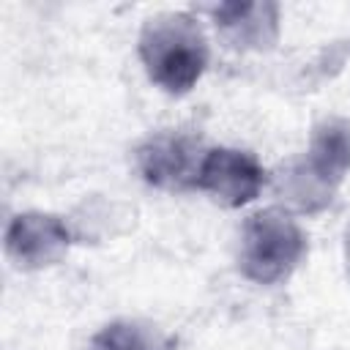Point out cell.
Wrapping results in <instances>:
<instances>
[{
    "label": "cell",
    "instance_id": "cell-1",
    "mask_svg": "<svg viewBox=\"0 0 350 350\" xmlns=\"http://www.w3.org/2000/svg\"><path fill=\"white\" fill-rule=\"evenodd\" d=\"M139 60L148 77L167 93H189L208 66V41L200 22L186 11L150 16L139 33Z\"/></svg>",
    "mask_w": 350,
    "mask_h": 350
},
{
    "label": "cell",
    "instance_id": "cell-7",
    "mask_svg": "<svg viewBox=\"0 0 350 350\" xmlns=\"http://www.w3.org/2000/svg\"><path fill=\"white\" fill-rule=\"evenodd\" d=\"M211 16L238 49H271L279 38L276 3H219L211 8Z\"/></svg>",
    "mask_w": 350,
    "mask_h": 350
},
{
    "label": "cell",
    "instance_id": "cell-4",
    "mask_svg": "<svg viewBox=\"0 0 350 350\" xmlns=\"http://www.w3.org/2000/svg\"><path fill=\"white\" fill-rule=\"evenodd\" d=\"M71 246V230L63 219L41 211L16 213L5 227V254L16 268L36 271L55 265Z\"/></svg>",
    "mask_w": 350,
    "mask_h": 350
},
{
    "label": "cell",
    "instance_id": "cell-2",
    "mask_svg": "<svg viewBox=\"0 0 350 350\" xmlns=\"http://www.w3.org/2000/svg\"><path fill=\"white\" fill-rule=\"evenodd\" d=\"M306 254L301 224L282 208H265L246 219L241 230L238 268L249 282L276 284L287 279Z\"/></svg>",
    "mask_w": 350,
    "mask_h": 350
},
{
    "label": "cell",
    "instance_id": "cell-3",
    "mask_svg": "<svg viewBox=\"0 0 350 350\" xmlns=\"http://www.w3.org/2000/svg\"><path fill=\"white\" fill-rule=\"evenodd\" d=\"M262 186H265L262 164L252 153L235 148L205 150L194 183V189L208 191L213 200H219L227 208H241L252 202Z\"/></svg>",
    "mask_w": 350,
    "mask_h": 350
},
{
    "label": "cell",
    "instance_id": "cell-6",
    "mask_svg": "<svg viewBox=\"0 0 350 350\" xmlns=\"http://www.w3.org/2000/svg\"><path fill=\"white\" fill-rule=\"evenodd\" d=\"M202 156L205 150H200V142L191 137L156 134L139 145L137 167L150 186L180 191V189H194Z\"/></svg>",
    "mask_w": 350,
    "mask_h": 350
},
{
    "label": "cell",
    "instance_id": "cell-8",
    "mask_svg": "<svg viewBox=\"0 0 350 350\" xmlns=\"http://www.w3.org/2000/svg\"><path fill=\"white\" fill-rule=\"evenodd\" d=\"M90 350H175V339L142 320H112L90 339Z\"/></svg>",
    "mask_w": 350,
    "mask_h": 350
},
{
    "label": "cell",
    "instance_id": "cell-5",
    "mask_svg": "<svg viewBox=\"0 0 350 350\" xmlns=\"http://www.w3.org/2000/svg\"><path fill=\"white\" fill-rule=\"evenodd\" d=\"M350 172V120L347 118H331L323 120L309 142L306 164L301 170L306 180V208L314 211V200L325 205L331 197V189L345 180Z\"/></svg>",
    "mask_w": 350,
    "mask_h": 350
}]
</instances>
